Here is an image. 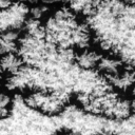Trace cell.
I'll return each mask as SVG.
<instances>
[{
  "instance_id": "1",
  "label": "cell",
  "mask_w": 135,
  "mask_h": 135,
  "mask_svg": "<svg viewBox=\"0 0 135 135\" xmlns=\"http://www.w3.org/2000/svg\"><path fill=\"white\" fill-rule=\"evenodd\" d=\"M82 20L66 4L55 5L43 23L45 39L56 49L74 51L75 36Z\"/></svg>"
},
{
  "instance_id": "2",
  "label": "cell",
  "mask_w": 135,
  "mask_h": 135,
  "mask_svg": "<svg viewBox=\"0 0 135 135\" xmlns=\"http://www.w3.org/2000/svg\"><path fill=\"white\" fill-rule=\"evenodd\" d=\"M21 99L33 111L47 117H57L71 103V93L59 90L34 89L22 94Z\"/></svg>"
},
{
  "instance_id": "3",
  "label": "cell",
  "mask_w": 135,
  "mask_h": 135,
  "mask_svg": "<svg viewBox=\"0 0 135 135\" xmlns=\"http://www.w3.org/2000/svg\"><path fill=\"white\" fill-rule=\"evenodd\" d=\"M53 49L44 34L22 33L18 53L26 65L43 69L49 62Z\"/></svg>"
},
{
  "instance_id": "4",
  "label": "cell",
  "mask_w": 135,
  "mask_h": 135,
  "mask_svg": "<svg viewBox=\"0 0 135 135\" xmlns=\"http://www.w3.org/2000/svg\"><path fill=\"white\" fill-rule=\"evenodd\" d=\"M107 82L113 91L131 96L135 92V65L127 62L123 68L108 79Z\"/></svg>"
},
{
  "instance_id": "5",
  "label": "cell",
  "mask_w": 135,
  "mask_h": 135,
  "mask_svg": "<svg viewBox=\"0 0 135 135\" xmlns=\"http://www.w3.org/2000/svg\"><path fill=\"white\" fill-rule=\"evenodd\" d=\"M102 55L103 51L97 44H93L74 51L73 63L80 71H97Z\"/></svg>"
},
{
  "instance_id": "6",
  "label": "cell",
  "mask_w": 135,
  "mask_h": 135,
  "mask_svg": "<svg viewBox=\"0 0 135 135\" xmlns=\"http://www.w3.org/2000/svg\"><path fill=\"white\" fill-rule=\"evenodd\" d=\"M128 61L123 59L121 55L114 51H105L100 59L97 68V72L105 79H110L116 73H118Z\"/></svg>"
},
{
  "instance_id": "7",
  "label": "cell",
  "mask_w": 135,
  "mask_h": 135,
  "mask_svg": "<svg viewBox=\"0 0 135 135\" xmlns=\"http://www.w3.org/2000/svg\"><path fill=\"white\" fill-rule=\"evenodd\" d=\"M22 38L21 28L0 30V56L17 53Z\"/></svg>"
},
{
  "instance_id": "8",
  "label": "cell",
  "mask_w": 135,
  "mask_h": 135,
  "mask_svg": "<svg viewBox=\"0 0 135 135\" xmlns=\"http://www.w3.org/2000/svg\"><path fill=\"white\" fill-rule=\"evenodd\" d=\"M102 0H66V6L79 18L88 20L98 9Z\"/></svg>"
},
{
  "instance_id": "9",
  "label": "cell",
  "mask_w": 135,
  "mask_h": 135,
  "mask_svg": "<svg viewBox=\"0 0 135 135\" xmlns=\"http://www.w3.org/2000/svg\"><path fill=\"white\" fill-rule=\"evenodd\" d=\"M26 64L19 53H11L0 56V75L5 78L12 77L19 73Z\"/></svg>"
},
{
  "instance_id": "10",
  "label": "cell",
  "mask_w": 135,
  "mask_h": 135,
  "mask_svg": "<svg viewBox=\"0 0 135 135\" xmlns=\"http://www.w3.org/2000/svg\"><path fill=\"white\" fill-rule=\"evenodd\" d=\"M55 4L51 0H42L31 6H27V18L44 23L52 13Z\"/></svg>"
},
{
  "instance_id": "11",
  "label": "cell",
  "mask_w": 135,
  "mask_h": 135,
  "mask_svg": "<svg viewBox=\"0 0 135 135\" xmlns=\"http://www.w3.org/2000/svg\"><path fill=\"white\" fill-rule=\"evenodd\" d=\"M15 104L14 93L5 88H0V121L11 118Z\"/></svg>"
},
{
  "instance_id": "12",
  "label": "cell",
  "mask_w": 135,
  "mask_h": 135,
  "mask_svg": "<svg viewBox=\"0 0 135 135\" xmlns=\"http://www.w3.org/2000/svg\"><path fill=\"white\" fill-rule=\"evenodd\" d=\"M51 135H80V134L72 129H62V130L53 132Z\"/></svg>"
},
{
  "instance_id": "13",
  "label": "cell",
  "mask_w": 135,
  "mask_h": 135,
  "mask_svg": "<svg viewBox=\"0 0 135 135\" xmlns=\"http://www.w3.org/2000/svg\"><path fill=\"white\" fill-rule=\"evenodd\" d=\"M13 3H21V4H24L26 6H31L35 3H38L42 0H11Z\"/></svg>"
},
{
  "instance_id": "14",
  "label": "cell",
  "mask_w": 135,
  "mask_h": 135,
  "mask_svg": "<svg viewBox=\"0 0 135 135\" xmlns=\"http://www.w3.org/2000/svg\"><path fill=\"white\" fill-rule=\"evenodd\" d=\"M119 1L126 7H135V0H119Z\"/></svg>"
},
{
  "instance_id": "15",
  "label": "cell",
  "mask_w": 135,
  "mask_h": 135,
  "mask_svg": "<svg viewBox=\"0 0 135 135\" xmlns=\"http://www.w3.org/2000/svg\"><path fill=\"white\" fill-rule=\"evenodd\" d=\"M13 2L11 0H0V11H3L5 8H7Z\"/></svg>"
}]
</instances>
